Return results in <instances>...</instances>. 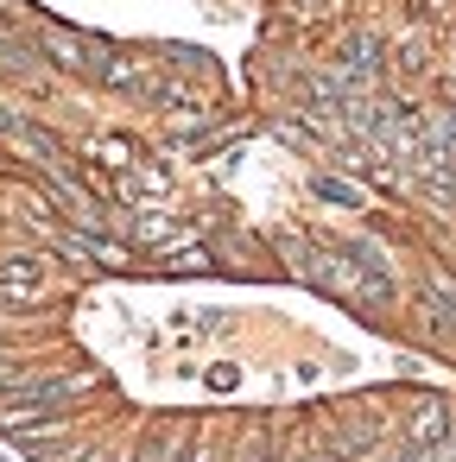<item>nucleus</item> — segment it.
I'll return each instance as SVG.
<instances>
[{
    "mask_svg": "<svg viewBox=\"0 0 456 462\" xmlns=\"http://www.w3.org/2000/svg\"><path fill=\"white\" fill-rule=\"evenodd\" d=\"M0 298L7 304H39L45 298V266L14 254V260H0Z\"/></svg>",
    "mask_w": 456,
    "mask_h": 462,
    "instance_id": "obj_1",
    "label": "nucleus"
},
{
    "mask_svg": "<svg viewBox=\"0 0 456 462\" xmlns=\"http://www.w3.org/2000/svg\"><path fill=\"white\" fill-rule=\"evenodd\" d=\"M45 51L64 64V70H102V45H89V39H77V32H64V26H45Z\"/></svg>",
    "mask_w": 456,
    "mask_h": 462,
    "instance_id": "obj_2",
    "label": "nucleus"
},
{
    "mask_svg": "<svg viewBox=\"0 0 456 462\" xmlns=\"http://www.w3.org/2000/svg\"><path fill=\"white\" fill-rule=\"evenodd\" d=\"M96 77L108 89H153V58H102Z\"/></svg>",
    "mask_w": 456,
    "mask_h": 462,
    "instance_id": "obj_3",
    "label": "nucleus"
},
{
    "mask_svg": "<svg viewBox=\"0 0 456 462\" xmlns=\"http://www.w3.org/2000/svg\"><path fill=\"white\" fill-rule=\"evenodd\" d=\"M450 430V411H443V399H418V411H412V424H405V437H412V449H424V443H437Z\"/></svg>",
    "mask_w": 456,
    "mask_h": 462,
    "instance_id": "obj_4",
    "label": "nucleus"
},
{
    "mask_svg": "<svg viewBox=\"0 0 456 462\" xmlns=\"http://www.w3.org/2000/svg\"><path fill=\"white\" fill-rule=\"evenodd\" d=\"M89 159H96V165H108V171H134V146H127V140H96V146H89Z\"/></svg>",
    "mask_w": 456,
    "mask_h": 462,
    "instance_id": "obj_5",
    "label": "nucleus"
},
{
    "mask_svg": "<svg viewBox=\"0 0 456 462\" xmlns=\"http://www.w3.org/2000/svg\"><path fill=\"white\" fill-rule=\"evenodd\" d=\"M317 190H323V197H336V203H361V190H355V184H342V178H323Z\"/></svg>",
    "mask_w": 456,
    "mask_h": 462,
    "instance_id": "obj_6",
    "label": "nucleus"
},
{
    "mask_svg": "<svg viewBox=\"0 0 456 462\" xmlns=\"http://www.w3.org/2000/svg\"><path fill=\"white\" fill-rule=\"evenodd\" d=\"M209 386H216V393H228V386H235V367H228V361H222V367H209Z\"/></svg>",
    "mask_w": 456,
    "mask_h": 462,
    "instance_id": "obj_7",
    "label": "nucleus"
}]
</instances>
